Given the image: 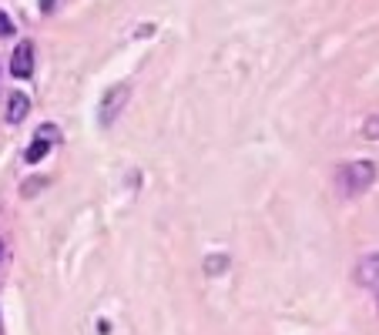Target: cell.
<instances>
[{"mask_svg": "<svg viewBox=\"0 0 379 335\" xmlns=\"http://www.w3.org/2000/svg\"><path fill=\"white\" fill-rule=\"evenodd\" d=\"M228 268V255H208L205 258V272L208 275H222Z\"/></svg>", "mask_w": 379, "mask_h": 335, "instance_id": "cell-7", "label": "cell"}, {"mask_svg": "<svg viewBox=\"0 0 379 335\" xmlns=\"http://www.w3.org/2000/svg\"><path fill=\"white\" fill-rule=\"evenodd\" d=\"M376 181V164L373 161H349L339 168V191L342 195H362L369 184Z\"/></svg>", "mask_w": 379, "mask_h": 335, "instance_id": "cell-1", "label": "cell"}, {"mask_svg": "<svg viewBox=\"0 0 379 335\" xmlns=\"http://www.w3.org/2000/svg\"><path fill=\"white\" fill-rule=\"evenodd\" d=\"M7 34H14V24H10V17L0 10V37H7Z\"/></svg>", "mask_w": 379, "mask_h": 335, "instance_id": "cell-9", "label": "cell"}, {"mask_svg": "<svg viewBox=\"0 0 379 335\" xmlns=\"http://www.w3.org/2000/svg\"><path fill=\"white\" fill-rule=\"evenodd\" d=\"M0 252H3V245H0Z\"/></svg>", "mask_w": 379, "mask_h": 335, "instance_id": "cell-13", "label": "cell"}, {"mask_svg": "<svg viewBox=\"0 0 379 335\" xmlns=\"http://www.w3.org/2000/svg\"><path fill=\"white\" fill-rule=\"evenodd\" d=\"M376 302H379V292H376Z\"/></svg>", "mask_w": 379, "mask_h": 335, "instance_id": "cell-12", "label": "cell"}, {"mask_svg": "<svg viewBox=\"0 0 379 335\" xmlns=\"http://www.w3.org/2000/svg\"><path fill=\"white\" fill-rule=\"evenodd\" d=\"M362 134H366V138H373V141H379V118H366Z\"/></svg>", "mask_w": 379, "mask_h": 335, "instance_id": "cell-8", "label": "cell"}, {"mask_svg": "<svg viewBox=\"0 0 379 335\" xmlns=\"http://www.w3.org/2000/svg\"><path fill=\"white\" fill-rule=\"evenodd\" d=\"M27 111H30V98H27V94H14V98H10V107H7V121H10V125H21L27 118Z\"/></svg>", "mask_w": 379, "mask_h": 335, "instance_id": "cell-6", "label": "cell"}, {"mask_svg": "<svg viewBox=\"0 0 379 335\" xmlns=\"http://www.w3.org/2000/svg\"><path fill=\"white\" fill-rule=\"evenodd\" d=\"M356 282L359 285H376L379 282V252L359 258V265H356Z\"/></svg>", "mask_w": 379, "mask_h": 335, "instance_id": "cell-5", "label": "cell"}, {"mask_svg": "<svg viewBox=\"0 0 379 335\" xmlns=\"http://www.w3.org/2000/svg\"><path fill=\"white\" fill-rule=\"evenodd\" d=\"M41 7H44V10H51V7H54V0H41Z\"/></svg>", "mask_w": 379, "mask_h": 335, "instance_id": "cell-11", "label": "cell"}, {"mask_svg": "<svg viewBox=\"0 0 379 335\" xmlns=\"http://www.w3.org/2000/svg\"><path fill=\"white\" fill-rule=\"evenodd\" d=\"M54 141H57V128H54V125H44V128L37 131L34 144L27 148V161H30V164H37L41 158L48 155V151H51V144H54Z\"/></svg>", "mask_w": 379, "mask_h": 335, "instance_id": "cell-4", "label": "cell"}, {"mask_svg": "<svg viewBox=\"0 0 379 335\" xmlns=\"http://www.w3.org/2000/svg\"><path fill=\"white\" fill-rule=\"evenodd\" d=\"M10 71H14L17 80H27L34 74V44H30V41H21V44H17V51L10 57Z\"/></svg>", "mask_w": 379, "mask_h": 335, "instance_id": "cell-3", "label": "cell"}, {"mask_svg": "<svg viewBox=\"0 0 379 335\" xmlns=\"http://www.w3.org/2000/svg\"><path fill=\"white\" fill-rule=\"evenodd\" d=\"M41 184H44V178H30V181H27V188H24V195H34Z\"/></svg>", "mask_w": 379, "mask_h": 335, "instance_id": "cell-10", "label": "cell"}, {"mask_svg": "<svg viewBox=\"0 0 379 335\" xmlns=\"http://www.w3.org/2000/svg\"><path fill=\"white\" fill-rule=\"evenodd\" d=\"M127 98H131V84H114L107 94L101 98V107H98V125L101 128H111L118 121V114L125 111Z\"/></svg>", "mask_w": 379, "mask_h": 335, "instance_id": "cell-2", "label": "cell"}]
</instances>
